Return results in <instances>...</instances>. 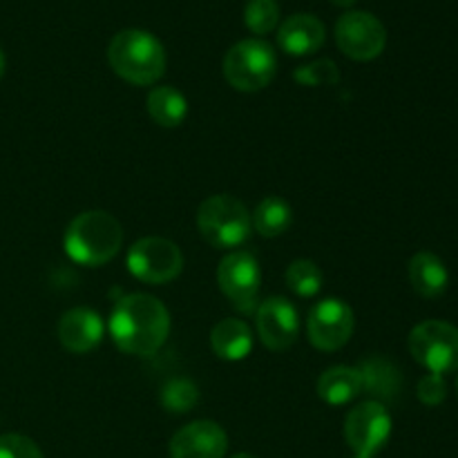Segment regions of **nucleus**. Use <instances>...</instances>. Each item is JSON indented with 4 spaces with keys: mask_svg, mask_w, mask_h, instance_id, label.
Listing matches in <instances>:
<instances>
[{
    "mask_svg": "<svg viewBox=\"0 0 458 458\" xmlns=\"http://www.w3.org/2000/svg\"><path fill=\"white\" fill-rule=\"evenodd\" d=\"M110 334L123 353L148 358L168 340L170 313L155 295L130 293L121 298L112 311Z\"/></svg>",
    "mask_w": 458,
    "mask_h": 458,
    "instance_id": "obj_1",
    "label": "nucleus"
},
{
    "mask_svg": "<svg viewBox=\"0 0 458 458\" xmlns=\"http://www.w3.org/2000/svg\"><path fill=\"white\" fill-rule=\"evenodd\" d=\"M407 273H410L411 286H414V291L420 298H441L447 291V284H450V273H447L443 259L437 258L434 253H429V250L416 253L414 258L410 259Z\"/></svg>",
    "mask_w": 458,
    "mask_h": 458,
    "instance_id": "obj_17",
    "label": "nucleus"
},
{
    "mask_svg": "<svg viewBox=\"0 0 458 458\" xmlns=\"http://www.w3.org/2000/svg\"><path fill=\"white\" fill-rule=\"evenodd\" d=\"M217 282L222 293L231 300L233 307L242 313L255 311L262 284V271L249 250H231L224 255L217 267Z\"/></svg>",
    "mask_w": 458,
    "mask_h": 458,
    "instance_id": "obj_9",
    "label": "nucleus"
},
{
    "mask_svg": "<svg viewBox=\"0 0 458 458\" xmlns=\"http://www.w3.org/2000/svg\"><path fill=\"white\" fill-rule=\"evenodd\" d=\"M107 61L128 83L155 85L165 72V49L150 31L123 30L110 40Z\"/></svg>",
    "mask_w": 458,
    "mask_h": 458,
    "instance_id": "obj_3",
    "label": "nucleus"
},
{
    "mask_svg": "<svg viewBox=\"0 0 458 458\" xmlns=\"http://www.w3.org/2000/svg\"><path fill=\"white\" fill-rule=\"evenodd\" d=\"M224 79L237 92H259L276 79V49L262 38H246L233 45L224 56Z\"/></svg>",
    "mask_w": 458,
    "mask_h": 458,
    "instance_id": "obj_5",
    "label": "nucleus"
},
{
    "mask_svg": "<svg viewBox=\"0 0 458 458\" xmlns=\"http://www.w3.org/2000/svg\"><path fill=\"white\" fill-rule=\"evenodd\" d=\"M244 25L255 36H267L280 27V4L277 0H249L244 7Z\"/></svg>",
    "mask_w": 458,
    "mask_h": 458,
    "instance_id": "obj_23",
    "label": "nucleus"
},
{
    "mask_svg": "<svg viewBox=\"0 0 458 458\" xmlns=\"http://www.w3.org/2000/svg\"><path fill=\"white\" fill-rule=\"evenodd\" d=\"M331 3H334L335 7H344V9H347V7H353V4H356L358 0H331Z\"/></svg>",
    "mask_w": 458,
    "mask_h": 458,
    "instance_id": "obj_28",
    "label": "nucleus"
},
{
    "mask_svg": "<svg viewBox=\"0 0 458 458\" xmlns=\"http://www.w3.org/2000/svg\"><path fill=\"white\" fill-rule=\"evenodd\" d=\"M286 286L300 298H313L322 289V271L311 259H295L286 268Z\"/></svg>",
    "mask_w": 458,
    "mask_h": 458,
    "instance_id": "obj_22",
    "label": "nucleus"
},
{
    "mask_svg": "<svg viewBox=\"0 0 458 458\" xmlns=\"http://www.w3.org/2000/svg\"><path fill=\"white\" fill-rule=\"evenodd\" d=\"M293 79L300 85H307V88H320V85H335L340 81L338 65L329 58H320V61L307 63V65L298 67L293 72Z\"/></svg>",
    "mask_w": 458,
    "mask_h": 458,
    "instance_id": "obj_25",
    "label": "nucleus"
},
{
    "mask_svg": "<svg viewBox=\"0 0 458 458\" xmlns=\"http://www.w3.org/2000/svg\"><path fill=\"white\" fill-rule=\"evenodd\" d=\"M4 67H7V63H4V54H3V49H0V79L4 76Z\"/></svg>",
    "mask_w": 458,
    "mask_h": 458,
    "instance_id": "obj_29",
    "label": "nucleus"
},
{
    "mask_svg": "<svg viewBox=\"0 0 458 458\" xmlns=\"http://www.w3.org/2000/svg\"><path fill=\"white\" fill-rule=\"evenodd\" d=\"M392 437V416L383 403L365 401L349 411L344 438L356 456H376Z\"/></svg>",
    "mask_w": 458,
    "mask_h": 458,
    "instance_id": "obj_10",
    "label": "nucleus"
},
{
    "mask_svg": "<svg viewBox=\"0 0 458 458\" xmlns=\"http://www.w3.org/2000/svg\"><path fill=\"white\" fill-rule=\"evenodd\" d=\"M416 394H419V401L423 405L437 407L441 405L447 398V383L443 376L438 374H428L419 380V387H416Z\"/></svg>",
    "mask_w": 458,
    "mask_h": 458,
    "instance_id": "obj_27",
    "label": "nucleus"
},
{
    "mask_svg": "<svg viewBox=\"0 0 458 458\" xmlns=\"http://www.w3.org/2000/svg\"><path fill=\"white\" fill-rule=\"evenodd\" d=\"M233 458H258V456H253V454H246V452H240V454H235Z\"/></svg>",
    "mask_w": 458,
    "mask_h": 458,
    "instance_id": "obj_30",
    "label": "nucleus"
},
{
    "mask_svg": "<svg viewBox=\"0 0 458 458\" xmlns=\"http://www.w3.org/2000/svg\"><path fill=\"white\" fill-rule=\"evenodd\" d=\"M335 45L353 61H374L387 45V30L374 13L353 9L335 22Z\"/></svg>",
    "mask_w": 458,
    "mask_h": 458,
    "instance_id": "obj_8",
    "label": "nucleus"
},
{
    "mask_svg": "<svg viewBox=\"0 0 458 458\" xmlns=\"http://www.w3.org/2000/svg\"><path fill=\"white\" fill-rule=\"evenodd\" d=\"M101 316L88 307H76L63 313L58 322V340L70 353H89L103 340Z\"/></svg>",
    "mask_w": 458,
    "mask_h": 458,
    "instance_id": "obj_14",
    "label": "nucleus"
},
{
    "mask_svg": "<svg viewBox=\"0 0 458 458\" xmlns=\"http://www.w3.org/2000/svg\"><path fill=\"white\" fill-rule=\"evenodd\" d=\"M199 403V389L186 378H173L161 389V405L173 414H186Z\"/></svg>",
    "mask_w": 458,
    "mask_h": 458,
    "instance_id": "obj_24",
    "label": "nucleus"
},
{
    "mask_svg": "<svg viewBox=\"0 0 458 458\" xmlns=\"http://www.w3.org/2000/svg\"><path fill=\"white\" fill-rule=\"evenodd\" d=\"M454 387H456V398H458V378H456V385H454Z\"/></svg>",
    "mask_w": 458,
    "mask_h": 458,
    "instance_id": "obj_31",
    "label": "nucleus"
},
{
    "mask_svg": "<svg viewBox=\"0 0 458 458\" xmlns=\"http://www.w3.org/2000/svg\"><path fill=\"white\" fill-rule=\"evenodd\" d=\"M356 327V316L344 300L327 298L309 313V340L320 352H338L349 343Z\"/></svg>",
    "mask_w": 458,
    "mask_h": 458,
    "instance_id": "obj_11",
    "label": "nucleus"
},
{
    "mask_svg": "<svg viewBox=\"0 0 458 458\" xmlns=\"http://www.w3.org/2000/svg\"><path fill=\"white\" fill-rule=\"evenodd\" d=\"M353 458H374V456H353Z\"/></svg>",
    "mask_w": 458,
    "mask_h": 458,
    "instance_id": "obj_32",
    "label": "nucleus"
},
{
    "mask_svg": "<svg viewBox=\"0 0 458 458\" xmlns=\"http://www.w3.org/2000/svg\"><path fill=\"white\" fill-rule=\"evenodd\" d=\"M362 394L360 374L356 367L338 365L327 369L318 380V396L327 403V405H347L353 398Z\"/></svg>",
    "mask_w": 458,
    "mask_h": 458,
    "instance_id": "obj_19",
    "label": "nucleus"
},
{
    "mask_svg": "<svg viewBox=\"0 0 458 458\" xmlns=\"http://www.w3.org/2000/svg\"><path fill=\"white\" fill-rule=\"evenodd\" d=\"M228 437L215 420H195L170 438V458H224Z\"/></svg>",
    "mask_w": 458,
    "mask_h": 458,
    "instance_id": "obj_13",
    "label": "nucleus"
},
{
    "mask_svg": "<svg viewBox=\"0 0 458 458\" xmlns=\"http://www.w3.org/2000/svg\"><path fill=\"white\" fill-rule=\"evenodd\" d=\"M407 347L411 358L429 374L445 376L458 371V329L450 322H420L411 329Z\"/></svg>",
    "mask_w": 458,
    "mask_h": 458,
    "instance_id": "obj_6",
    "label": "nucleus"
},
{
    "mask_svg": "<svg viewBox=\"0 0 458 458\" xmlns=\"http://www.w3.org/2000/svg\"><path fill=\"white\" fill-rule=\"evenodd\" d=\"M327 31L320 18L311 13H293L277 27V45L289 56H309L325 45Z\"/></svg>",
    "mask_w": 458,
    "mask_h": 458,
    "instance_id": "obj_15",
    "label": "nucleus"
},
{
    "mask_svg": "<svg viewBox=\"0 0 458 458\" xmlns=\"http://www.w3.org/2000/svg\"><path fill=\"white\" fill-rule=\"evenodd\" d=\"M360 374L362 394L369 396V401L387 403L401 394L403 376L401 369L392 360L383 356H369L356 367Z\"/></svg>",
    "mask_w": 458,
    "mask_h": 458,
    "instance_id": "obj_16",
    "label": "nucleus"
},
{
    "mask_svg": "<svg viewBox=\"0 0 458 458\" xmlns=\"http://www.w3.org/2000/svg\"><path fill=\"white\" fill-rule=\"evenodd\" d=\"M210 347H213L215 356L222 360H244L253 349V334L246 322L226 318V320H219L210 331Z\"/></svg>",
    "mask_w": 458,
    "mask_h": 458,
    "instance_id": "obj_18",
    "label": "nucleus"
},
{
    "mask_svg": "<svg viewBox=\"0 0 458 458\" xmlns=\"http://www.w3.org/2000/svg\"><path fill=\"white\" fill-rule=\"evenodd\" d=\"M250 222L262 237H280L293 224V210L282 197H267L258 204Z\"/></svg>",
    "mask_w": 458,
    "mask_h": 458,
    "instance_id": "obj_21",
    "label": "nucleus"
},
{
    "mask_svg": "<svg viewBox=\"0 0 458 458\" xmlns=\"http://www.w3.org/2000/svg\"><path fill=\"white\" fill-rule=\"evenodd\" d=\"M255 325H258L259 340L271 352H284V349L293 347V343L298 340V311H295L293 302L280 298V295L267 298L255 309Z\"/></svg>",
    "mask_w": 458,
    "mask_h": 458,
    "instance_id": "obj_12",
    "label": "nucleus"
},
{
    "mask_svg": "<svg viewBox=\"0 0 458 458\" xmlns=\"http://www.w3.org/2000/svg\"><path fill=\"white\" fill-rule=\"evenodd\" d=\"M128 268L146 284H168L183 271V255L165 237H143L128 250Z\"/></svg>",
    "mask_w": 458,
    "mask_h": 458,
    "instance_id": "obj_7",
    "label": "nucleus"
},
{
    "mask_svg": "<svg viewBox=\"0 0 458 458\" xmlns=\"http://www.w3.org/2000/svg\"><path fill=\"white\" fill-rule=\"evenodd\" d=\"M123 228L106 210H88L70 222L63 235V249L81 267H103L119 255Z\"/></svg>",
    "mask_w": 458,
    "mask_h": 458,
    "instance_id": "obj_2",
    "label": "nucleus"
},
{
    "mask_svg": "<svg viewBox=\"0 0 458 458\" xmlns=\"http://www.w3.org/2000/svg\"><path fill=\"white\" fill-rule=\"evenodd\" d=\"M0 458H45L31 438L22 434H4L0 437Z\"/></svg>",
    "mask_w": 458,
    "mask_h": 458,
    "instance_id": "obj_26",
    "label": "nucleus"
},
{
    "mask_svg": "<svg viewBox=\"0 0 458 458\" xmlns=\"http://www.w3.org/2000/svg\"><path fill=\"white\" fill-rule=\"evenodd\" d=\"M148 112L150 119L161 128H177L188 116V101L177 88L161 85L148 94Z\"/></svg>",
    "mask_w": 458,
    "mask_h": 458,
    "instance_id": "obj_20",
    "label": "nucleus"
},
{
    "mask_svg": "<svg viewBox=\"0 0 458 458\" xmlns=\"http://www.w3.org/2000/svg\"><path fill=\"white\" fill-rule=\"evenodd\" d=\"M197 226L213 249L228 250L249 240L253 222L240 199L231 195H213L201 201L197 210Z\"/></svg>",
    "mask_w": 458,
    "mask_h": 458,
    "instance_id": "obj_4",
    "label": "nucleus"
}]
</instances>
